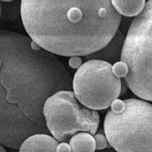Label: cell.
I'll list each match as a JSON object with an SVG mask.
<instances>
[{
  "instance_id": "cell-4",
  "label": "cell",
  "mask_w": 152,
  "mask_h": 152,
  "mask_svg": "<svg viewBox=\"0 0 152 152\" xmlns=\"http://www.w3.org/2000/svg\"><path fill=\"white\" fill-rule=\"evenodd\" d=\"M129 72L125 81L131 91L152 102V0L132 22L122 52Z\"/></svg>"
},
{
  "instance_id": "cell-7",
  "label": "cell",
  "mask_w": 152,
  "mask_h": 152,
  "mask_svg": "<svg viewBox=\"0 0 152 152\" xmlns=\"http://www.w3.org/2000/svg\"><path fill=\"white\" fill-rule=\"evenodd\" d=\"M125 40L126 37L123 33H122V31H117L115 36L105 47L94 53L86 56L85 59L88 60L94 59H101L114 64L115 62L121 60Z\"/></svg>"
},
{
  "instance_id": "cell-1",
  "label": "cell",
  "mask_w": 152,
  "mask_h": 152,
  "mask_svg": "<svg viewBox=\"0 0 152 152\" xmlns=\"http://www.w3.org/2000/svg\"><path fill=\"white\" fill-rule=\"evenodd\" d=\"M0 59V144L19 150L31 135L48 134L44 104L73 81L55 54L14 31H1Z\"/></svg>"
},
{
  "instance_id": "cell-14",
  "label": "cell",
  "mask_w": 152,
  "mask_h": 152,
  "mask_svg": "<svg viewBox=\"0 0 152 152\" xmlns=\"http://www.w3.org/2000/svg\"><path fill=\"white\" fill-rule=\"evenodd\" d=\"M57 151H72L71 146L68 142H61L57 148Z\"/></svg>"
},
{
  "instance_id": "cell-9",
  "label": "cell",
  "mask_w": 152,
  "mask_h": 152,
  "mask_svg": "<svg viewBox=\"0 0 152 152\" xmlns=\"http://www.w3.org/2000/svg\"><path fill=\"white\" fill-rule=\"evenodd\" d=\"M113 7L121 15L134 17L140 14L145 6V0H111Z\"/></svg>"
},
{
  "instance_id": "cell-16",
  "label": "cell",
  "mask_w": 152,
  "mask_h": 152,
  "mask_svg": "<svg viewBox=\"0 0 152 152\" xmlns=\"http://www.w3.org/2000/svg\"><path fill=\"white\" fill-rule=\"evenodd\" d=\"M2 2H12V1H14V0H1Z\"/></svg>"
},
{
  "instance_id": "cell-2",
  "label": "cell",
  "mask_w": 152,
  "mask_h": 152,
  "mask_svg": "<svg viewBox=\"0 0 152 152\" xmlns=\"http://www.w3.org/2000/svg\"><path fill=\"white\" fill-rule=\"evenodd\" d=\"M30 37L62 56H86L105 47L122 20L111 0H21Z\"/></svg>"
},
{
  "instance_id": "cell-3",
  "label": "cell",
  "mask_w": 152,
  "mask_h": 152,
  "mask_svg": "<svg viewBox=\"0 0 152 152\" xmlns=\"http://www.w3.org/2000/svg\"><path fill=\"white\" fill-rule=\"evenodd\" d=\"M104 119L111 147L119 152L152 151V104L142 99H116Z\"/></svg>"
},
{
  "instance_id": "cell-10",
  "label": "cell",
  "mask_w": 152,
  "mask_h": 152,
  "mask_svg": "<svg viewBox=\"0 0 152 152\" xmlns=\"http://www.w3.org/2000/svg\"><path fill=\"white\" fill-rule=\"evenodd\" d=\"M72 151H96V142L94 137L87 132H77L69 141Z\"/></svg>"
},
{
  "instance_id": "cell-5",
  "label": "cell",
  "mask_w": 152,
  "mask_h": 152,
  "mask_svg": "<svg viewBox=\"0 0 152 152\" xmlns=\"http://www.w3.org/2000/svg\"><path fill=\"white\" fill-rule=\"evenodd\" d=\"M43 114L49 131L59 142H69L79 132L94 135L100 124L97 110L83 105L69 90L59 91L49 97Z\"/></svg>"
},
{
  "instance_id": "cell-11",
  "label": "cell",
  "mask_w": 152,
  "mask_h": 152,
  "mask_svg": "<svg viewBox=\"0 0 152 152\" xmlns=\"http://www.w3.org/2000/svg\"><path fill=\"white\" fill-rule=\"evenodd\" d=\"M112 70L113 74L117 76L118 78H125L129 72L128 65L126 64V62L122 60L118 61L113 64Z\"/></svg>"
},
{
  "instance_id": "cell-13",
  "label": "cell",
  "mask_w": 152,
  "mask_h": 152,
  "mask_svg": "<svg viewBox=\"0 0 152 152\" xmlns=\"http://www.w3.org/2000/svg\"><path fill=\"white\" fill-rule=\"evenodd\" d=\"M69 65L72 69H78L82 65V59L78 56H71V58L69 60Z\"/></svg>"
},
{
  "instance_id": "cell-12",
  "label": "cell",
  "mask_w": 152,
  "mask_h": 152,
  "mask_svg": "<svg viewBox=\"0 0 152 152\" xmlns=\"http://www.w3.org/2000/svg\"><path fill=\"white\" fill-rule=\"evenodd\" d=\"M95 142H96V150H103L107 147V140L106 135L101 133H97L94 135Z\"/></svg>"
},
{
  "instance_id": "cell-8",
  "label": "cell",
  "mask_w": 152,
  "mask_h": 152,
  "mask_svg": "<svg viewBox=\"0 0 152 152\" xmlns=\"http://www.w3.org/2000/svg\"><path fill=\"white\" fill-rule=\"evenodd\" d=\"M59 142L47 134L37 133L27 138L21 144L19 151H57Z\"/></svg>"
},
{
  "instance_id": "cell-6",
  "label": "cell",
  "mask_w": 152,
  "mask_h": 152,
  "mask_svg": "<svg viewBox=\"0 0 152 152\" xmlns=\"http://www.w3.org/2000/svg\"><path fill=\"white\" fill-rule=\"evenodd\" d=\"M112 68L107 61L94 59L77 69L73 91L83 105L95 110H107L120 96L121 79L113 74Z\"/></svg>"
},
{
  "instance_id": "cell-15",
  "label": "cell",
  "mask_w": 152,
  "mask_h": 152,
  "mask_svg": "<svg viewBox=\"0 0 152 152\" xmlns=\"http://www.w3.org/2000/svg\"><path fill=\"white\" fill-rule=\"evenodd\" d=\"M4 145H0V152H5L6 151V150H5V148H4Z\"/></svg>"
}]
</instances>
